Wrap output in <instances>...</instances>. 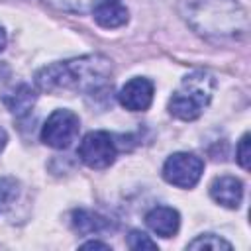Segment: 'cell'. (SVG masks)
I'll return each instance as SVG.
<instances>
[{"label":"cell","mask_w":251,"mask_h":251,"mask_svg":"<svg viewBox=\"0 0 251 251\" xmlns=\"http://www.w3.org/2000/svg\"><path fill=\"white\" fill-rule=\"evenodd\" d=\"M127 247L133 251H145V249H157V243L143 231L131 229L127 235Z\"/></svg>","instance_id":"15"},{"label":"cell","mask_w":251,"mask_h":251,"mask_svg":"<svg viewBox=\"0 0 251 251\" xmlns=\"http://www.w3.org/2000/svg\"><path fill=\"white\" fill-rule=\"evenodd\" d=\"M80 249H104V251H110L112 247L108 243H102V241H86L80 245Z\"/></svg>","instance_id":"18"},{"label":"cell","mask_w":251,"mask_h":251,"mask_svg":"<svg viewBox=\"0 0 251 251\" xmlns=\"http://www.w3.org/2000/svg\"><path fill=\"white\" fill-rule=\"evenodd\" d=\"M35 100H37L35 90H33L29 84H25V82L14 86L12 90H8V92L2 96L4 106H6L14 116H18V118L29 114V110H31L33 104H35Z\"/></svg>","instance_id":"11"},{"label":"cell","mask_w":251,"mask_h":251,"mask_svg":"<svg viewBox=\"0 0 251 251\" xmlns=\"http://www.w3.org/2000/svg\"><path fill=\"white\" fill-rule=\"evenodd\" d=\"M235 159L239 163L241 169H249V159H251V151H249V133H243V137L239 139L237 143V149H235Z\"/></svg>","instance_id":"16"},{"label":"cell","mask_w":251,"mask_h":251,"mask_svg":"<svg viewBox=\"0 0 251 251\" xmlns=\"http://www.w3.org/2000/svg\"><path fill=\"white\" fill-rule=\"evenodd\" d=\"M8 78H10V67L6 63H0V86L6 84Z\"/></svg>","instance_id":"19"},{"label":"cell","mask_w":251,"mask_h":251,"mask_svg":"<svg viewBox=\"0 0 251 251\" xmlns=\"http://www.w3.org/2000/svg\"><path fill=\"white\" fill-rule=\"evenodd\" d=\"M18 194V182L14 178H0V202H10Z\"/></svg>","instance_id":"17"},{"label":"cell","mask_w":251,"mask_h":251,"mask_svg":"<svg viewBox=\"0 0 251 251\" xmlns=\"http://www.w3.org/2000/svg\"><path fill=\"white\" fill-rule=\"evenodd\" d=\"M6 141H8V133H6L4 127H0V153H2V149L6 147Z\"/></svg>","instance_id":"20"},{"label":"cell","mask_w":251,"mask_h":251,"mask_svg":"<svg viewBox=\"0 0 251 251\" xmlns=\"http://www.w3.org/2000/svg\"><path fill=\"white\" fill-rule=\"evenodd\" d=\"M186 249H212V251H218V249H231V243L226 241L224 237L216 235V233H202L196 239H192L186 245Z\"/></svg>","instance_id":"14"},{"label":"cell","mask_w":251,"mask_h":251,"mask_svg":"<svg viewBox=\"0 0 251 251\" xmlns=\"http://www.w3.org/2000/svg\"><path fill=\"white\" fill-rule=\"evenodd\" d=\"M145 224L153 233L173 237L180 227V214L171 206H155L145 214Z\"/></svg>","instance_id":"9"},{"label":"cell","mask_w":251,"mask_h":251,"mask_svg":"<svg viewBox=\"0 0 251 251\" xmlns=\"http://www.w3.org/2000/svg\"><path fill=\"white\" fill-rule=\"evenodd\" d=\"M92 16H94V22L100 27H104V29H116V27H122V25L127 24L129 12L120 2H110V4H104V6L96 8L92 12Z\"/></svg>","instance_id":"12"},{"label":"cell","mask_w":251,"mask_h":251,"mask_svg":"<svg viewBox=\"0 0 251 251\" xmlns=\"http://www.w3.org/2000/svg\"><path fill=\"white\" fill-rule=\"evenodd\" d=\"M210 196L216 204L229 210H237L243 200V182L231 175L216 176L210 182Z\"/></svg>","instance_id":"8"},{"label":"cell","mask_w":251,"mask_h":251,"mask_svg":"<svg viewBox=\"0 0 251 251\" xmlns=\"http://www.w3.org/2000/svg\"><path fill=\"white\" fill-rule=\"evenodd\" d=\"M6 43H8V37H6V31H4V27H0V51H4V47H6Z\"/></svg>","instance_id":"21"},{"label":"cell","mask_w":251,"mask_h":251,"mask_svg":"<svg viewBox=\"0 0 251 251\" xmlns=\"http://www.w3.org/2000/svg\"><path fill=\"white\" fill-rule=\"evenodd\" d=\"M47 4H51L57 10L63 12H73V14H86V12H94L96 8L110 4V2H120V0H45Z\"/></svg>","instance_id":"13"},{"label":"cell","mask_w":251,"mask_h":251,"mask_svg":"<svg viewBox=\"0 0 251 251\" xmlns=\"http://www.w3.org/2000/svg\"><path fill=\"white\" fill-rule=\"evenodd\" d=\"M153 92H155V86L149 78L135 76L122 86V90L118 92V102L129 112H143L151 106Z\"/></svg>","instance_id":"7"},{"label":"cell","mask_w":251,"mask_h":251,"mask_svg":"<svg viewBox=\"0 0 251 251\" xmlns=\"http://www.w3.org/2000/svg\"><path fill=\"white\" fill-rule=\"evenodd\" d=\"M71 224L82 235H92V233H102V231L114 229L112 222L106 216H102L98 212H92V210H84V208H78V210L73 212Z\"/></svg>","instance_id":"10"},{"label":"cell","mask_w":251,"mask_h":251,"mask_svg":"<svg viewBox=\"0 0 251 251\" xmlns=\"http://www.w3.org/2000/svg\"><path fill=\"white\" fill-rule=\"evenodd\" d=\"M204 173V161L196 153L178 151L167 157L163 165V178L178 188H192L198 184Z\"/></svg>","instance_id":"5"},{"label":"cell","mask_w":251,"mask_h":251,"mask_svg":"<svg viewBox=\"0 0 251 251\" xmlns=\"http://www.w3.org/2000/svg\"><path fill=\"white\" fill-rule=\"evenodd\" d=\"M186 22L206 35L237 37L247 31V12L235 0H186Z\"/></svg>","instance_id":"2"},{"label":"cell","mask_w":251,"mask_h":251,"mask_svg":"<svg viewBox=\"0 0 251 251\" xmlns=\"http://www.w3.org/2000/svg\"><path fill=\"white\" fill-rule=\"evenodd\" d=\"M80 129V120L73 110L67 108H59L55 110L43 124L41 127V141L47 147L53 149H67L78 135Z\"/></svg>","instance_id":"4"},{"label":"cell","mask_w":251,"mask_h":251,"mask_svg":"<svg viewBox=\"0 0 251 251\" xmlns=\"http://www.w3.org/2000/svg\"><path fill=\"white\" fill-rule=\"evenodd\" d=\"M114 65L104 55H84L78 59L51 63L35 73V86L47 94L84 92L100 94L112 88Z\"/></svg>","instance_id":"1"},{"label":"cell","mask_w":251,"mask_h":251,"mask_svg":"<svg viewBox=\"0 0 251 251\" xmlns=\"http://www.w3.org/2000/svg\"><path fill=\"white\" fill-rule=\"evenodd\" d=\"M76 153L86 167L102 171V169H108L116 161L118 149H116L114 137L108 131L96 129V131H90L82 137Z\"/></svg>","instance_id":"6"},{"label":"cell","mask_w":251,"mask_h":251,"mask_svg":"<svg viewBox=\"0 0 251 251\" xmlns=\"http://www.w3.org/2000/svg\"><path fill=\"white\" fill-rule=\"evenodd\" d=\"M216 80L206 71H192L182 76L178 88L169 98V114L182 122H192L202 116L212 100Z\"/></svg>","instance_id":"3"}]
</instances>
